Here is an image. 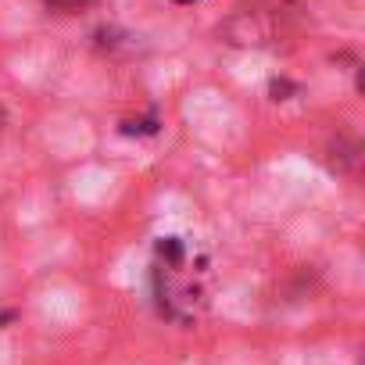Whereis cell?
Masks as SVG:
<instances>
[{"mask_svg":"<svg viewBox=\"0 0 365 365\" xmlns=\"http://www.w3.org/2000/svg\"><path fill=\"white\" fill-rule=\"evenodd\" d=\"M51 8H58V11H76V8H83V4H90V0H47Z\"/></svg>","mask_w":365,"mask_h":365,"instance_id":"1","label":"cell"},{"mask_svg":"<svg viewBox=\"0 0 365 365\" xmlns=\"http://www.w3.org/2000/svg\"><path fill=\"white\" fill-rule=\"evenodd\" d=\"M179 4H194V0H179Z\"/></svg>","mask_w":365,"mask_h":365,"instance_id":"2","label":"cell"}]
</instances>
